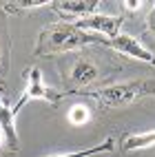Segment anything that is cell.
<instances>
[{"instance_id":"cell-1","label":"cell","mask_w":155,"mask_h":157,"mask_svg":"<svg viewBox=\"0 0 155 157\" xmlns=\"http://www.w3.org/2000/svg\"><path fill=\"white\" fill-rule=\"evenodd\" d=\"M107 42L109 40L91 36V33H87V31H80L76 25L60 20V22L47 25L38 33L33 53L40 56V58H51V56L69 53V51H78V49L89 47V44H104L107 47Z\"/></svg>"},{"instance_id":"cell-2","label":"cell","mask_w":155,"mask_h":157,"mask_svg":"<svg viewBox=\"0 0 155 157\" xmlns=\"http://www.w3.org/2000/svg\"><path fill=\"white\" fill-rule=\"evenodd\" d=\"M67 95H82L89 100H95L104 109H124L131 106L144 98L155 95V78H144V80H131V82H118L102 89H80V91H67Z\"/></svg>"},{"instance_id":"cell-3","label":"cell","mask_w":155,"mask_h":157,"mask_svg":"<svg viewBox=\"0 0 155 157\" xmlns=\"http://www.w3.org/2000/svg\"><path fill=\"white\" fill-rule=\"evenodd\" d=\"M64 98V93H58V91H53L47 82H45V78H42V71H40L38 67H29L27 71H25V93L20 95V100L14 104V106L18 109V111H22L25 109V104L27 102H47V104H56Z\"/></svg>"},{"instance_id":"cell-4","label":"cell","mask_w":155,"mask_h":157,"mask_svg":"<svg viewBox=\"0 0 155 157\" xmlns=\"http://www.w3.org/2000/svg\"><path fill=\"white\" fill-rule=\"evenodd\" d=\"M76 25L80 31H87L91 36L104 38V40H113L115 36H120V29L124 25V16H111V13H93L89 18L76 20Z\"/></svg>"},{"instance_id":"cell-5","label":"cell","mask_w":155,"mask_h":157,"mask_svg":"<svg viewBox=\"0 0 155 157\" xmlns=\"http://www.w3.org/2000/svg\"><path fill=\"white\" fill-rule=\"evenodd\" d=\"M107 47L115 49V51H120V53L129 56V58H133V60H140V62H144V64H155V53H153V51L144 44V42H140L138 38H133V36H129V33L115 36L113 40H109V42H107Z\"/></svg>"},{"instance_id":"cell-6","label":"cell","mask_w":155,"mask_h":157,"mask_svg":"<svg viewBox=\"0 0 155 157\" xmlns=\"http://www.w3.org/2000/svg\"><path fill=\"white\" fill-rule=\"evenodd\" d=\"M51 7L60 13V18L64 20H82V18H89L93 13H98V7L100 2L98 0H60V2H51Z\"/></svg>"},{"instance_id":"cell-7","label":"cell","mask_w":155,"mask_h":157,"mask_svg":"<svg viewBox=\"0 0 155 157\" xmlns=\"http://www.w3.org/2000/svg\"><path fill=\"white\" fill-rule=\"evenodd\" d=\"M100 78V71H98V64L93 62L91 58H78L73 64H71V75H69V82L73 84L71 91H80L89 84H95Z\"/></svg>"},{"instance_id":"cell-8","label":"cell","mask_w":155,"mask_h":157,"mask_svg":"<svg viewBox=\"0 0 155 157\" xmlns=\"http://www.w3.org/2000/svg\"><path fill=\"white\" fill-rule=\"evenodd\" d=\"M18 109L9 106L0 100V131L5 135V144H7V151L9 153H16L20 148V142H18V131H16V120H18Z\"/></svg>"},{"instance_id":"cell-9","label":"cell","mask_w":155,"mask_h":157,"mask_svg":"<svg viewBox=\"0 0 155 157\" xmlns=\"http://www.w3.org/2000/svg\"><path fill=\"white\" fill-rule=\"evenodd\" d=\"M153 146H155V128L146 131V133H133L122 140V151H126V153L146 151V148H153Z\"/></svg>"},{"instance_id":"cell-10","label":"cell","mask_w":155,"mask_h":157,"mask_svg":"<svg viewBox=\"0 0 155 157\" xmlns=\"http://www.w3.org/2000/svg\"><path fill=\"white\" fill-rule=\"evenodd\" d=\"M53 0H16V2H0V9L7 13H25V11H38L42 7H51Z\"/></svg>"},{"instance_id":"cell-11","label":"cell","mask_w":155,"mask_h":157,"mask_svg":"<svg viewBox=\"0 0 155 157\" xmlns=\"http://www.w3.org/2000/svg\"><path fill=\"white\" fill-rule=\"evenodd\" d=\"M113 148H115L113 137H107V142H102L98 146H91V148L71 151V153H58V155H49V157H91V155H100V153H113Z\"/></svg>"},{"instance_id":"cell-12","label":"cell","mask_w":155,"mask_h":157,"mask_svg":"<svg viewBox=\"0 0 155 157\" xmlns=\"http://www.w3.org/2000/svg\"><path fill=\"white\" fill-rule=\"evenodd\" d=\"M69 122L71 124H87L91 122V109L84 106V104H73V106L69 109Z\"/></svg>"},{"instance_id":"cell-13","label":"cell","mask_w":155,"mask_h":157,"mask_svg":"<svg viewBox=\"0 0 155 157\" xmlns=\"http://www.w3.org/2000/svg\"><path fill=\"white\" fill-rule=\"evenodd\" d=\"M146 27H149V31L155 36V2L151 5V11H149V16H146Z\"/></svg>"},{"instance_id":"cell-14","label":"cell","mask_w":155,"mask_h":157,"mask_svg":"<svg viewBox=\"0 0 155 157\" xmlns=\"http://www.w3.org/2000/svg\"><path fill=\"white\" fill-rule=\"evenodd\" d=\"M144 5L146 2H135V0H124L122 2V7L129 9V11H140V9H144Z\"/></svg>"},{"instance_id":"cell-15","label":"cell","mask_w":155,"mask_h":157,"mask_svg":"<svg viewBox=\"0 0 155 157\" xmlns=\"http://www.w3.org/2000/svg\"><path fill=\"white\" fill-rule=\"evenodd\" d=\"M5 146H7L5 144V135H2V131H0V148H5Z\"/></svg>"}]
</instances>
